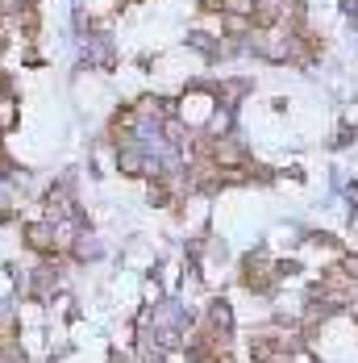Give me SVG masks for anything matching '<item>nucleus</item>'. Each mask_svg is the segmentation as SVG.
Returning a JSON list of instances; mask_svg holds the SVG:
<instances>
[{
  "instance_id": "1",
  "label": "nucleus",
  "mask_w": 358,
  "mask_h": 363,
  "mask_svg": "<svg viewBox=\"0 0 358 363\" xmlns=\"http://www.w3.org/2000/svg\"><path fill=\"white\" fill-rule=\"evenodd\" d=\"M175 113L192 125V130H204L209 117L216 113V92H209V88H192V92H183V101L175 105Z\"/></svg>"
},
{
  "instance_id": "2",
  "label": "nucleus",
  "mask_w": 358,
  "mask_h": 363,
  "mask_svg": "<svg viewBox=\"0 0 358 363\" xmlns=\"http://www.w3.org/2000/svg\"><path fill=\"white\" fill-rule=\"evenodd\" d=\"M21 251L25 255H37V259H50V255H59L54 251V225L46 218H37V221H21Z\"/></svg>"
},
{
  "instance_id": "3",
  "label": "nucleus",
  "mask_w": 358,
  "mask_h": 363,
  "mask_svg": "<svg viewBox=\"0 0 358 363\" xmlns=\"http://www.w3.org/2000/svg\"><path fill=\"white\" fill-rule=\"evenodd\" d=\"M8 38H13V34H8V26L0 21V55H4V46H8Z\"/></svg>"
}]
</instances>
